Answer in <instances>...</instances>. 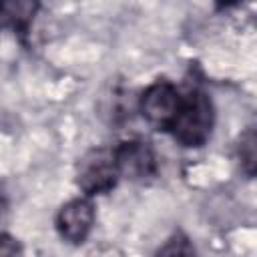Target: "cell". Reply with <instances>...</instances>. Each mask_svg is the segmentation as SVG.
<instances>
[{
	"mask_svg": "<svg viewBox=\"0 0 257 257\" xmlns=\"http://www.w3.org/2000/svg\"><path fill=\"white\" fill-rule=\"evenodd\" d=\"M16 253H22L20 243L8 233H0V255H16Z\"/></svg>",
	"mask_w": 257,
	"mask_h": 257,
	"instance_id": "9c48e42d",
	"label": "cell"
},
{
	"mask_svg": "<svg viewBox=\"0 0 257 257\" xmlns=\"http://www.w3.org/2000/svg\"><path fill=\"white\" fill-rule=\"evenodd\" d=\"M257 139H255V128L249 126L241 139H239V147H237V155H239V161H241V169L245 171L247 177H253L255 175V159H257Z\"/></svg>",
	"mask_w": 257,
	"mask_h": 257,
	"instance_id": "52a82bcc",
	"label": "cell"
},
{
	"mask_svg": "<svg viewBox=\"0 0 257 257\" xmlns=\"http://www.w3.org/2000/svg\"><path fill=\"white\" fill-rule=\"evenodd\" d=\"M112 151L120 177L135 183H147L159 175V161L155 149L147 141H122L120 145L112 147Z\"/></svg>",
	"mask_w": 257,
	"mask_h": 257,
	"instance_id": "277c9868",
	"label": "cell"
},
{
	"mask_svg": "<svg viewBox=\"0 0 257 257\" xmlns=\"http://www.w3.org/2000/svg\"><path fill=\"white\" fill-rule=\"evenodd\" d=\"M92 225H94V205L86 195L70 199L58 209L56 231L66 243L72 245L84 243V239L92 231Z\"/></svg>",
	"mask_w": 257,
	"mask_h": 257,
	"instance_id": "5b68a950",
	"label": "cell"
},
{
	"mask_svg": "<svg viewBox=\"0 0 257 257\" xmlns=\"http://www.w3.org/2000/svg\"><path fill=\"white\" fill-rule=\"evenodd\" d=\"M4 213H6V201H4V195L0 193V221H2Z\"/></svg>",
	"mask_w": 257,
	"mask_h": 257,
	"instance_id": "8fae6325",
	"label": "cell"
},
{
	"mask_svg": "<svg viewBox=\"0 0 257 257\" xmlns=\"http://www.w3.org/2000/svg\"><path fill=\"white\" fill-rule=\"evenodd\" d=\"M118 179L120 175L114 161V151L108 147L90 149L76 165V185L90 199L110 193Z\"/></svg>",
	"mask_w": 257,
	"mask_h": 257,
	"instance_id": "7a4b0ae2",
	"label": "cell"
},
{
	"mask_svg": "<svg viewBox=\"0 0 257 257\" xmlns=\"http://www.w3.org/2000/svg\"><path fill=\"white\" fill-rule=\"evenodd\" d=\"M159 255H175V253H183V255H193L195 253V249H193V245L189 243V239H187V235H183L181 231L179 233H175L169 241H167V245H163L159 251H157Z\"/></svg>",
	"mask_w": 257,
	"mask_h": 257,
	"instance_id": "ba28073f",
	"label": "cell"
},
{
	"mask_svg": "<svg viewBox=\"0 0 257 257\" xmlns=\"http://www.w3.org/2000/svg\"><path fill=\"white\" fill-rule=\"evenodd\" d=\"M36 8V0H0V28H12L18 34H26Z\"/></svg>",
	"mask_w": 257,
	"mask_h": 257,
	"instance_id": "8992f818",
	"label": "cell"
},
{
	"mask_svg": "<svg viewBox=\"0 0 257 257\" xmlns=\"http://www.w3.org/2000/svg\"><path fill=\"white\" fill-rule=\"evenodd\" d=\"M215 124V108L209 94L201 86H189L181 96V106L167 133L187 149L203 147Z\"/></svg>",
	"mask_w": 257,
	"mask_h": 257,
	"instance_id": "6da1fadb",
	"label": "cell"
},
{
	"mask_svg": "<svg viewBox=\"0 0 257 257\" xmlns=\"http://www.w3.org/2000/svg\"><path fill=\"white\" fill-rule=\"evenodd\" d=\"M239 2H243V0H215L217 8H231V6H237Z\"/></svg>",
	"mask_w": 257,
	"mask_h": 257,
	"instance_id": "30bf717a",
	"label": "cell"
},
{
	"mask_svg": "<svg viewBox=\"0 0 257 257\" xmlns=\"http://www.w3.org/2000/svg\"><path fill=\"white\" fill-rule=\"evenodd\" d=\"M181 96L183 92L177 88V84L167 78H159L143 90L139 98V110L151 126L167 133L181 106Z\"/></svg>",
	"mask_w": 257,
	"mask_h": 257,
	"instance_id": "3957f363",
	"label": "cell"
}]
</instances>
